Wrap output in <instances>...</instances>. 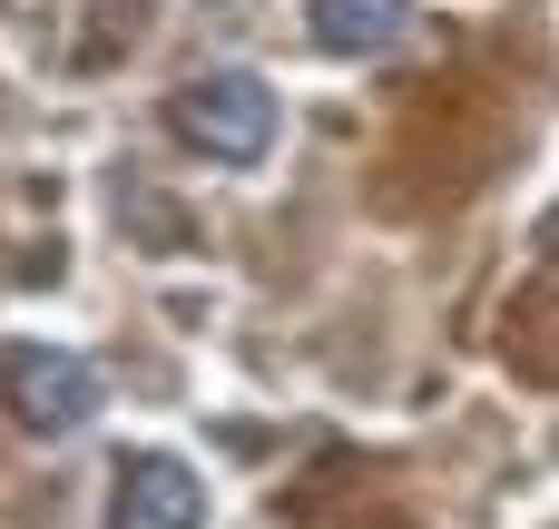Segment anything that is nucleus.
<instances>
[{"instance_id":"obj_1","label":"nucleus","mask_w":559,"mask_h":529,"mask_svg":"<svg viewBox=\"0 0 559 529\" xmlns=\"http://www.w3.org/2000/svg\"><path fill=\"white\" fill-rule=\"evenodd\" d=\"M167 118H177V137H197V147L226 157V167H255V157L275 147V88L246 79V69H206V79H187Z\"/></svg>"},{"instance_id":"obj_2","label":"nucleus","mask_w":559,"mask_h":529,"mask_svg":"<svg viewBox=\"0 0 559 529\" xmlns=\"http://www.w3.org/2000/svg\"><path fill=\"white\" fill-rule=\"evenodd\" d=\"M0 402H10V422H20V432L69 442V432H88V412H98V373H88L79 353L10 344V353H0Z\"/></svg>"},{"instance_id":"obj_3","label":"nucleus","mask_w":559,"mask_h":529,"mask_svg":"<svg viewBox=\"0 0 559 529\" xmlns=\"http://www.w3.org/2000/svg\"><path fill=\"white\" fill-rule=\"evenodd\" d=\"M206 520V481L177 461V452H147L118 471V501H108V529H197Z\"/></svg>"},{"instance_id":"obj_4","label":"nucleus","mask_w":559,"mask_h":529,"mask_svg":"<svg viewBox=\"0 0 559 529\" xmlns=\"http://www.w3.org/2000/svg\"><path fill=\"white\" fill-rule=\"evenodd\" d=\"M305 29H314L334 59H383V49H403L413 0H305Z\"/></svg>"}]
</instances>
